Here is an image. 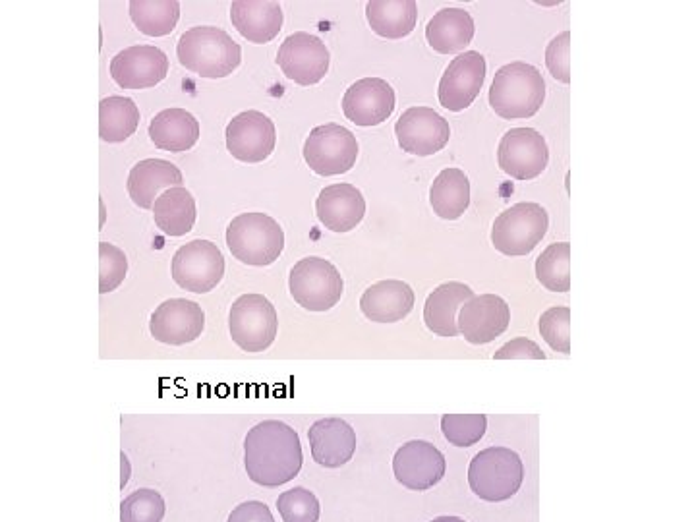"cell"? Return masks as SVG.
Here are the masks:
<instances>
[{"mask_svg":"<svg viewBox=\"0 0 696 522\" xmlns=\"http://www.w3.org/2000/svg\"><path fill=\"white\" fill-rule=\"evenodd\" d=\"M231 22L246 41L265 45L283 29L285 14L273 0H236L231 4Z\"/></svg>","mask_w":696,"mask_h":522,"instance_id":"obj_23","label":"cell"},{"mask_svg":"<svg viewBox=\"0 0 696 522\" xmlns=\"http://www.w3.org/2000/svg\"><path fill=\"white\" fill-rule=\"evenodd\" d=\"M486 82V58L478 51H466L451 60L439 80L437 97L441 107L453 113L468 109Z\"/></svg>","mask_w":696,"mask_h":522,"instance_id":"obj_13","label":"cell"},{"mask_svg":"<svg viewBox=\"0 0 696 522\" xmlns=\"http://www.w3.org/2000/svg\"><path fill=\"white\" fill-rule=\"evenodd\" d=\"M180 64L207 80L231 76L242 62V49L225 29L198 26L180 35L176 45Z\"/></svg>","mask_w":696,"mask_h":522,"instance_id":"obj_2","label":"cell"},{"mask_svg":"<svg viewBox=\"0 0 696 522\" xmlns=\"http://www.w3.org/2000/svg\"><path fill=\"white\" fill-rule=\"evenodd\" d=\"M546 66L557 82H571V31L559 33L546 49Z\"/></svg>","mask_w":696,"mask_h":522,"instance_id":"obj_40","label":"cell"},{"mask_svg":"<svg viewBox=\"0 0 696 522\" xmlns=\"http://www.w3.org/2000/svg\"><path fill=\"white\" fill-rule=\"evenodd\" d=\"M277 509L283 522H319L321 505L316 493L308 488H292L277 497Z\"/></svg>","mask_w":696,"mask_h":522,"instance_id":"obj_37","label":"cell"},{"mask_svg":"<svg viewBox=\"0 0 696 522\" xmlns=\"http://www.w3.org/2000/svg\"><path fill=\"white\" fill-rule=\"evenodd\" d=\"M331 55L325 43L306 31L290 33L281 43L277 64L283 74L298 86H316L329 72Z\"/></svg>","mask_w":696,"mask_h":522,"instance_id":"obj_11","label":"cell"},{"mask_svg":"<svg viewBox=\"0 0 696 522\" xmlns=\"http://www.w3.org/2000/svg\"><path fill=\"white\" fill-rule=\"evenodd\" d=\"M430 522H466L461 517H437L434 521Z\"/></svg>","mask_w":696,"mask_h":522,"instance_id":"obj_43","label":"cell"},{"mask_svg":"<svg viewBox=\"0 0 696 522\" xmlns=\"http://www.w3.org/2000/svg\"><path fill=\"white\" fill-rule=\"evenodd\" d=\"M167 505L163 495L151 488L130 493L120 503V522H163Z\"/></svg>","mask_w":696,"mask_h":522,"instance_id":"obj_35","label":"cell"},{"mask_svg":"<svg viewBox=\"0 0 696 522\" xmlns=\"http://www.w3.org/2000/svg\"><path fill=\"white\" fill-rule=\"evenodd\" d=\"M474 298V290L459 281H449L439 285L428 296L424 306L426 327L439 337H457L459 331V310Z\"/></svg>","mask_w":696,"mask_h":522,"instance_id":"obj_25","label":"cell"},{"mask_svg":"<svg viewBox=\"0 0 696 522\" xmlns=\"http://www.w3.org/2000/svg\"><path fill=\"white\" fill-rule=\"evenodd\" d=\"M495 360H546V352L530 339H515L493 354Z\"/></svg>","mask_w":696,"mask_h":522,"instance_id":"obj_41","label":"cell"},{"mask_svg":"<svg viewBox=\"0 0 696 522\" xmlns=\"http://www.w3.org/2000/svg\"><path fill=\"white\" fill-rule=\"evenodd\" d=\"M524 480L521 457L507 447H488L474 455L468 466L470 490L480 499L501 503L515 497Z\"/></svg>","mask_w":696,"mask_h":522,"instance_id":"obj_5","label":"cell"},{"mask_svg":"<svg viewBox=\"0 0 696 522\" xmlns=\"http://www.w3.org/2000/svg\"><path fill=\"white\" fill-rule=\"evenodd\" d=\"M227 149L242 163L265 161L277 144L273 120L261 111H244L234 116L225 130Z\"/></svg>","mask_w":696,"mask_h":522,"instance_id":"obj_15","label":"cell"},{"mask_svg":"<svg viewBox=\"0 0 696 522\" xmlns=\"http://www.w3.org/2000/svg\"><path fill=\"white\" fill-rule=\"evenodd\" d=\"M111 78L122 89H147L161 84L169 74V58L153 45H134L111 60Z\"/></svg>","mask_w":696,"mask_h":522,"instance_id":"obj_18","label":"cell"},{"mask_svg":"<svg viewBox=\"0 0 696 522\" xmlns=\"http://www.w3.org/2000/svg\"><path fill=\"white\" fill-rule=\"evenodd\" d=\"M302 445L294 428L281 420H263L244 439V468L263 488L289 484L302 470Z\"/></svg>","mask_w":696,"mask_h":522,"instance_id":"obj_1","label":"cell"},{"mask_svg":"<svg viewBox=\"0 0 696 522\" xmlns=\"http://www.w3.org/2000/svg\"><path fill=\"white\" fill-rule=\"evenodd\" d=\"M546 99V82L540 70L526 62H511L495 72L490 105L505 120L536 115Z\"/></svg>","mask_w":696,"mask_h":522,"instance_id":"obj_3","label":"cell"},{"mask_svg":"<svg viewBox=\"0 0 696 522\" xmlns=\"http://www.w3.org/2000/svg\"><path fill=\"white\" fill-rule=\"evenodd\" d=\"M196 217V200L184 186L165 190L153 205L155 225L173 238L192 231L196 225Z\"/></svg>","mask_w":696,"mask_h":522,"instance_id":"obj_30","label":"cell"},{"mask_svg":"<svg viewBox=\"0 0 696 522\" xmlns=\"http://www.w3.org/2000/svg\"><path fill=\"white\" fill-rule=\"evenodd\" d=\"M540 333L553 350L571 352V308L555 306L540 318Z\"/></svg>","mask_w":696,"mask_h":522,"instance_id":"obj_39","label":"cell"},{"mask_svg":"<svg viewBox=\"0 0 696 522\" xmlns=\"http://www.w3.org/2000/svg\"><path fill=\"white\" fill-rule=\"evenodd\" d=\"M536 279L551 292L571 290V244H550L536 260Z\"/></svg>","mask_w":696,"mask_h":522,"instance_id":"obj_34","label":"cell"},{"mask_svg":"<svg viewBox=\"0 0 696 522\" xmlns=\"http://www.w3.org/2000/svg\"><path fill=\"white\" fill-rule=\"evenodd\" d=\"M447 470L443 453L428 441L405 443L393 457V472L399 484L412 492H426L437 486Z\"/></svg>","mask_w":696,"mask_h":522,"instance_id":"obj_16","label":"cell"},{"mask_svg":"<svg viewBox=\"0 0 696 522\" xmlns=\"http://www.w3.org/2000/svg\"><path fill=\"white\" fill-rule=\"evenodd\" d=\"M171 271L180 289L205 294L223 281L225 258L217 244L198 238L176 250Z\"/></svg>","mask_w":696,"mask_h":522,"instance_id":"obj_10","label":"cell"},{"mask_svg":"<svg viewBox=\"0 0 696 522\" xmlns=\"http://www.w3.org/2000/svg\"><path fill=\"white\" fill-rule=\"evenodd\" d=\"M149 138L155 147L171 153L192 149L200 140V122L186 109H165L151 118Z\"/></svg>","mask_w":696,"mask_h":522,"instance_id":"obj_27","label":"cell"},{"mask_svg":"<svg viewBox=\"0 0 696 522\" xmlns=\"http://www.w3.org/2000/svg\"><path fill=\"white\" fill-rule=\"evenodd\" d=\"M395 111V89L381 78H362L348 87L343 113L356 126H377Z\"/></svg>","mask_w":696,"mask_h":522,"instance_id":"obj_20","label":"cell"},{"mask_svg":"<svg viewBox=\"0 0 696 522\" xmlns=\"http://www.w3.org/2000/svg\"><path fill=\"white\" fill-rule=\"evenodd\" d=\"M128 273L126 254L109 242L99 244V292L109 294L118 289Z\"/></svg>","mask_w":696,"mask_h":522,"instance_id":"obj_38","label":"cell"},{"mask_svg":"<svg viewBox=\"0 0 696 522\" xmlns=\"http://www.w3.org/2000/svg\"><path fill=\"white\" fill-rule=\"evenodd\" d=\"M414 300V290L405 281L387 279L364 290L360 298V310L370 321L395 323L412 312Z\"/></svg>","mask_w":696,"mask_h":522,"instance_id":"obj_26","label":"cell"},{"mask_svg":"<svg viewBox=\"0 0 696 522\" xmlns=\"http://www.w3.org/2000/svg\"><path fill=\"white\" fill-rule=\"evenodd\" d=\"M395 136L406 153L428 157L449 144L451 128L449 122L434 109L410 107L397 120Z\"/></svg>","mask_w":696,"mask_h":522,"instance_id":"obj_17","label":"cell"},{"mask_svg":"<svg viewBox=\"0 0 696 522\" xmlns=\"http://www.w3.org/2000/svg\"><path fill=\"white\" fill-rule=\"evenodd\" d=\"M227 522H275V519L265 503L244 501L232 509Z\"/></svg>","mask_w":696,"mask_h":522,"instance_id":"obj_42","label":"cell"},{"mask_svg":"<svg viewBox=\"0 0 696 522\" xmlns=\"http://www.w3.org/2000/svg\"><path fill=\"white\" fill-rule=\"evenodd\" d=\"M229 331L234 345L240 350L250 354L263 352L277 337V310L263 294H242L232 302Z\"/></svg>","mask_w":696,"mask_h":522,"instance_id":"obj_8","label":"cell"},{"mask_svg":"<svg viewBox=\"0 0 696 522\" xmlns=\"http://www.w3.org/2000/svg\"><path fill=\"white\" fill-rule=\"evenodd\" d=\"M184 176L180 169L165 159H144L128 174V194L142 209H153L161 190L182 186Z\"/></svg>","mask_w":696,"mask_h":522,"instance_id":"obj_24","label":"cell"},{"mask_svg":"<svg viewBox=\"0 0 696 522\" xmlns=\"http://www.w3.org/2000/svg\"><path fill=\"white\" fill-rule=\"evenodd\" d=\"M488 430L484 414H445L441 418V432L455 447L476 445Z\"/></svg>","mask_w":696,"mask_h":522,"instance_id":"obj_36","label":"cell"},{"mask_svg":"<svg viewBox=\"0 0 696 522\" xmlns=\"http://www.w3.org/2000/svg\"><path fill=\"white\" fill-rule=\"evenodd\" d=\"M550 149L546 138L534 128L509 130L497 149V163L501 171L515 180H532L546 171Z\"/></svg>","mask_w":696,"mask_h":522,"instance_id":"obj_12","label":"cell"},{"mask_svg":"<svg viewBox=\"0 0 696 522\" xmlns=\"http://www.w3.org/2000/svg\"><path fill=\"white\" fill-rule=\"evenodd\" d=\"M304 161L319 176L345 174L356 165V136L341 124L316 126L304 142Z\"/></svg>","mask_w":696,"mask_h":522,"instance_id":"obj_9","label":"cell"},{"mask_svg":"<svg viewBox=\"0 0 696 522\" xmlns=\"http://www.w3.org/2000/svg\"><path fill=\"white\" fill-rule=\"evenodd\" d=\"M227 246L232 256L246 265L265 267L279 260L285 250L281 225L260 211L234 217L227 229Z\"/></svg>","mask_w":696,"mask_h":522,"instance_id":"obj_4","label":"cell"},{"mask_svg":"<svg viewBox=\"0 0 696 522\" xmlns=\"http://www.w3.org/2000/svg\"><path fill=\"white\" fill-rule=\"evenodd\" d=\"M430 203L435 215L445 221L463 217L470 205V180L461 169H443L430 188Z\"/></svg>","mask_w":696,"mask_h":522,"instance_id":"obj_31","label":"cell"},{"mask_svg":"<svg viewBox=\"0 0 696 522\" xmlns=\"http://www.w3.org/2000/svg\"><path fill=\"white\" fill-rule=\"evenodd\" d=\"M474 20L463 8H443L426 26L430 47L441 55H457L474 39Z\"/></svg>","mask_w":696,"mask_h":522,"instance_id":"obj_28","label":"cell"},{"mask_svg":"<svg viewBox=\"0 0 696 522\" xmlns=\"http://www.w3.org/2000/svg\"><path fill=\"white\" fill-rule=\"evenodd\" d=\"M130 18L138 31L149 37L171 35L178 18L180 2L176 0H132L128 4Z\"/></svg>","mask_w":696,"mask_h":522,"instance_id":"obj_33","label":"cell"},{"mask_svg":"<svg viewBox=\"0 0 696 522\" xmlns=\"http://www.w3.org/2000/svg\"><path fill=\"white\" fill-rule=\"evenodd\" d=\"M203 329L205 314L202 306L186 298L165 300L161 306H157L149 319L151 337L171 347L194 343L202 337Z\"/></svg>","mask_w":696,"mask_h":522,"instance_id":"obj_14","label":"cell"},{"mask_svg":"<svg viewBox=\"0 0 696 522\" xmlns=\"http://www.w3.org/2000/svg\"><path fill=\"white\" fill-rule=\"evenodd\" d=\"M319 223L333 232L356 229L366 215V200L352 184H331L316 200Z\"/></svg>","mask_w":696,"mask_h":522,"instance_id":"obj_21","label":"cell"},{"mask_svg":"<svg viewBox=\"0 0 696 522\" xmlns=\"http://www.w3.org/2000/svg\"><path fill=\"white\" fill-rule=\"evenodd\" d=\"M548 227L550 217L540 203H515L493 223V248L513 258L528 256L542 242Z\"/></svg>","mask_w":696,"mask_h":522,"instance_id":"obj_6","label":"cell"},{"mask_svg":"<svg viewBox=\"0 0 696 522\" xmlns=\"http://www.w3.org/2000/svg\"><path fill=\"white\" fill-rule=\"evenodd\" d=\"M140 126V109L130 97L111 95L99 103V136L107 144L126 142Z\"/></svg>","mask_w":696,"mask_h":522,"instance_id":"obj_32","label":"cell"},{"mask_svg":"<svg viewBox=\"0 0 696 522\" xmlns=\"http://www.w3.org/2000/svg\"><path fill=\"white\" fill-rule=\"evenodd\" d=\"M509 323V304L497 294L474 296L459 312V331L470 345L492 343L507 331Z\"/></svg>","mask_w":696,"mask_h":522,"instance_id":"obj_19","label":"cell"},{"mask_svg":"<svg viewBox=\"0 0 696 522\" xmlns=\"http://www.w3.org/2000/svg\"><path fill=\"white\" fill-rule=\"evenodd\" d=\"M366 18L374 33L385 39H403L416 28L418 6L414 0H372Z\"/></svg>","mask_w":696,"mask_h":522,"instance_id":"obj_29","label":"cell"},{"mask_svg":"<svg viewBox=\"0 0 696 522\" xmlns=\"http://www.w3.org/2000/svg\"><path fill=\"white\" fill-rule=\"evenodd\" d=\"M310 451L319 466L341 468L356 453V432L341 418H323L308 430Z\"/></svg>","mask_w":696,"mask_h":522,"instance_id":"obj_22","label":"cell"},{"mask_svg":"<svg viewBox=\"0 0 696 522\" xmlns=\"http://www.w3.org/2000/svg\"><path fill=\"white\" fill-rule=\"evenodd\" d=\"M290 296L308 312H327L339 304L345 283L331 261L310 256L298 261L289 275Z\"/></svg>","mask_w":696,"mask_h":522,"instance_id":"obj_7","label":"cell"}]
</instances>
